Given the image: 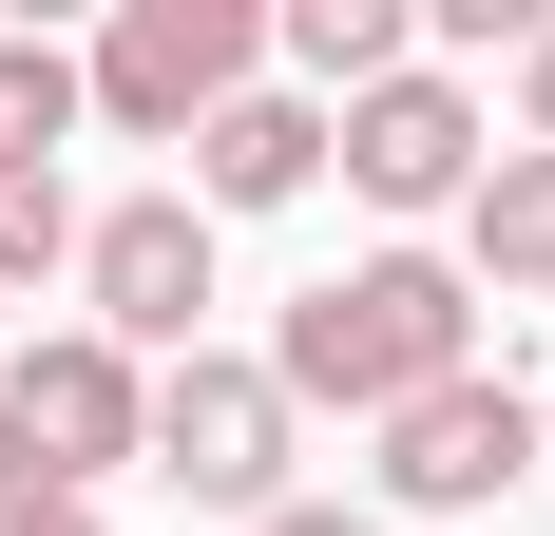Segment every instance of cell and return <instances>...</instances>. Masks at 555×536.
<instances>
[{
	"instance_id": "obj_1",
	"label": "cell",
	"mask_w": 555,
	"mask_h": 536,
	"mask_svg": "<svg viewBox=\"0 0 555 536\" xmlns=\"http://www.w3.org/2000/svg\"><path fill=\"white\" fill-rule=\"evenodd\" d=\"M460 365H479V268H441V250H364V268H326V288L287 307V345H269L287 422H307V403L402 422V403H441Z\"/></svg>"
},
{
	"instance_id": "obj_2",
	"label": "cell",
	"mask_w": 555,
	"mask_h": 536,
	"mask_svg": "<svg viewBox=\"0 0 555 536\" xmlns=\"http://www.w3.org/2000/svg\"><path fill=\"white\" fill-rule=\"evenodd\" d=\"M249 58H269L249 0H115V39L77 58V97H96L115 135H172V154H192V135L249 97Z\"/></svg>"
},
{
	"instance_id": "obj_3",
	"label": "cell",
	"mask_w": 555,
	"mask_h": 536,
	"mask_svg": "<svg viewBox=\"0 0 555 536\" xmlns=\"http://www.w3.org/2000/svg\"><path fill=\"white\" fill-rule=\"evenodd\" d=\"M154 480L211 498V518H287V383L230 365V345L154 365Z\"/></svg>"
},
{
	"instance_id": "obj_4",
	"label": "cell",
	"mask_w": 555,
	"mask_h": 536,
	"mask_svg": "<svg viewBox=\"0 0 555 536\" xmlns=\"http://www.w3.org/2000/svg\"><path fill=\"white\" fill-rule=\"evenodd\" d=\"M326 154H345V192H364V212H460V192L499 173V135H479V97H460L441 58H402L384 97L326 115Z\"/></svg>"
},
{
	"instance_id": "obj_5",
	"label": "cell",
	"mask_w": 555,
	"mask_h": 536,
	"mask_svg": "<svg viewBox=\"0 0 555 536\" xmlns=\"http://www.w3.org/2000/svg\"><path fill=\"white\" fill-rule=\"evenodd\" d=\"M77 288H96V345L115 365H192V307H211V212L192 192H134V212H96L77 230Z\"/></svg>"
},
{
	"instance_id": "obj_6",
	"label": "cell",
	"mask_w": 555,
	"mask_h": 536,
	"mask_svg": "<svg viewBox=\"0 0 555 536\" xmlns=\"http://www.w3.org/2000/svg\"><path fill=\"white\" fill-rule=\"evenodd\" d=\"M0 422L39 441V480L77 498L96 460H154V365H115L96 326H57V345H20V365H0Z\"/></svg>"
},
{
	"instance_id": "obj_7",
	"label": "cell",
	"mask_w": 555,
	"mask_h": 536,
	"mask_svg": "<svg viewBox=\"0 0 555 536\" xmlns=\"http://www.w3.org/2000/svg\"><path fill=\"white\" fill-rule=\"evenodd\" d=\"M517 480H537V403H517L499 365H460L441 403L384 422V498L402 518H479V498H517Z\"/></svg>"
},
{
	"instance_id": "obj_8",
	"label": "cell",
	"mask_w": 555,
	"mask_h": 536,
	"mask_svg": "<svg viewBox=\"0 0 555 536\" xmlns=\"http://www.w3.org/2000/svg\"><path fill=\"white\" fill-rule=\"evenodd\" d=\"M307 173H326V115H307V97H269V77H249V97H230L211 135H192V212H287Z\"/></svg>"
},
{
	"instance_id": "obj_9",
	"label": "cell",
	"mask_w": 555,
	"mask_h": 536,
	"mask_svg": "<svg viewBox=\"0 0 555 536\" xmlns=\"http://www.w3.org/2000/svg\"><path fill=\"white\" fill-rule=\"evenodd\" d=\"M460 250H479V288H555V154L479 173V192H460Z\"/></svg>"
},
{
	"instance_id": "obj_10",
	"label": "cell",
	"mask_w": 555,
	"mask_h": 536,
	"mask_svg": "<svg viewBox=\"0 0 555 536\" xmlns=\"http://www.w3.org/2000/svg\"><path fill=\"white\" fill-rule=\"evenodd\" d=\"M287 77H307V115H326V97H384V77H402V0H287Z\"/></svg>"
},
{
	"instance_id": "obj_11",
	"label": "cell",
	"mask_w": 555,
	"mask_h": 536,
	"mask_svg": "<svg viewBox=\"0 0 555 536\" xmlns=\"http://www.w3.org/2000/svg\"><path fill=\"white\" fill-rule=\"evenodd\" d=\"M77 115H96V97H77V58H57V39H0V173H57Z\"/></svg>"
},
{
	"instance_id": "obj_12",
	"label": "cell",
	"mask_w": 555,
	"mask_h": 536,
	"mask_svg": "<svg viewBox=\"0 0 555 536\" xmlns=\"http://www.w3.org/2000/svg\"><path fill=\"white\" fill-rule=\"evenodd\" d=\"M77 192H57V173H0V288H39V268H77Z\"/></svg>"
},
{
	"instance_id": "obj_13",
	"label": "cell",
	"mask_w": 555,
	"mask_h": 536,
	"mask_svg": "<svg viewBox=\"0 0 555 536\" xmlns=\"http://www.w3.org/2000/svg\"><path fill=\"white\" fill-rule=\"evenodd\" d=\"M20 518H57V480H39V441L0 422V536H20Z\"/></svg>"
},
{
	"instance_id": "obj_14",
	"label": "cell",
	"mask_w": 555,
	"mask_h": 536,
	"mask_svg": "<svg viewBox=\"0 0 555 536\" xmlns=\"http://www.w3.org/2000/svg\"><path fill=\"white\" fill-rule=\"evenodd\" d=\"M517 115H537L517 154H555V20H537V58H517Z\"/></svg>"
},
{
	"instance_id": "obj_15",
	"label": "cell",
	"mask_w": 555,
	"mask_h": 536,
	"mask_svg": "<svg viewBox=\"0 0 555 536\" xmlns=\"http://www.w3.org/2000/svg\"><path fill=\"white\" fill-rule=\"evenodd\" d=\"M249 536H364V518H345V498H287V518H249Z\"/></svg>"
},
{
	"instance_id": "obj_16",
	"label": "cell",
	"mask_w": 555,
	"mask_h": 536,
	"mask_svg": "<svg viewBox=\"0 0 555 536\" xmlns=\"http://www.w3.org/2000/svg\"><path fill=\"white\" fill-rule=\"evenodd\" d=\"M20 536H96V498H57V518H20Z\"/></svg>"
},
{
	"instance_id": "obj_17",
	"label": "cell",
	"mask_w": 555,
	"mask_h": 536,
	"mask_svg": "<svg viewBox=\"0 0 555 536\" xmlns=\"http://www.w3.org/2000/svg\"><path fill=\"white\" fill-rule=\"evenodd\" d=\"M537 480H555V403H537Z\"/></svg>"
},
{
	"instance_id": "obj_18",
	"label": "cell",
	"mask_w": 555,
	"mask_h": 536,
	"mask_svg": "<svg viewBox=\"0 0 555 536\" xmlns=\"http://www.w3.org/2000/svg\"><path fill=\"white\" fill-rule=\"evenodd\" d=\"M0 365H20V326H0Z\"/></svg>"
}]
</instances>
